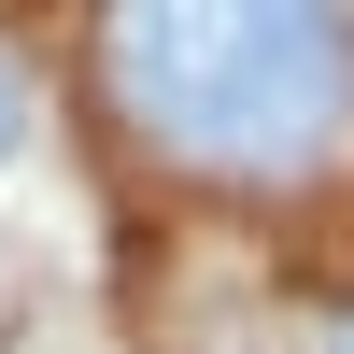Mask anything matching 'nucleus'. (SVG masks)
Here are the masks:
<instances>
[{
  "label": "nucleus",
  "instance_id": "f257e3e1",
  "mask_svg": "<svg viewBox=\"0 0 354 354\" xmlns=\"http://www.w3.org/2000/svg\"><path fill=\"white\" fill-rule=\"evenodd\" d=\"M100 100L156 170L312 185L354 156V15L340 0H100Z\"/></svg>",
  "mask_w": 354,
  "mask_h": 354
},
{
  "label": "nucleus",
  "instance_id": "f03ea898",
  "mask_svg": "<svg viewBox=\"0 0 354 354\" xmlns=\"http://www.w3.org/2000/svg\"><path fill=\"white\" fill-rule=\"evenodd\" d=\"M15 142H28V71L0 57V156H15Z\"/></svg>",
  "mask_w": 354,
  "mask_h": 354
},
{
  "label": "nucleus",
  "instance_id": "7ed1b4c3",
  "mask_svg": "<svg viewBox=\"0 0 354 354\" xmlns=\"http://www.w3.org/2000/svg\"><path fill=\"white\" fill-rule=\"evenodd\" d=\"M326 354H354V312H340V326H326Z\"/></svg>",
  "mask_w": 354,
  "mask_h": 354
},
{
  "label": "nucleus",
  "instance_id": "20e7f679",
  "mask_svg": "<svg viewBox=\"0 0 354 354\" xmlns=\"http://www.w3.org/2000/svg\"><path fill=\"white\" fill-rule=\"evenodd\" d=\"M0 354H15V312H0Z\"/></svg>",
  "mask_w": 354,
  "mask_h": 354
}]
</instances>
